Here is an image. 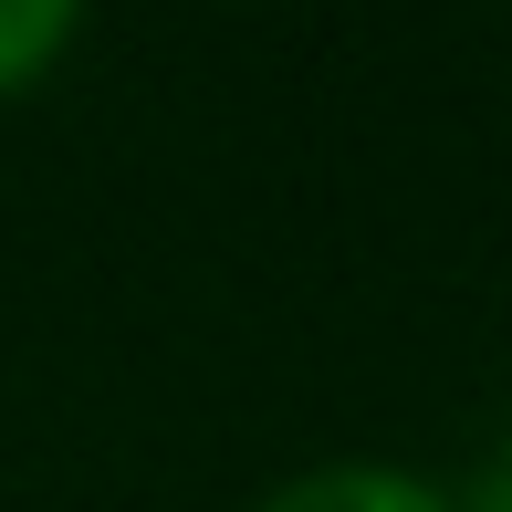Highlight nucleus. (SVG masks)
<instances>
[{
	"mask_svg": "<svg viewBox=\"0 0 512 512\" xmlns=\"http://www.w3.org/2000/svg\"><path fill=\"white\" fill-rule=\"evenodd\" d=\"M241 512H460V481L398 450H324V460L272 471Z\"/></svg>",
	"mask_w": 512,
	"mask_h": 512,
	"instance_id": "obj_1",
	"label": "nucleus"
},
{
	"mask_svg": "<svg viewBox=\"0 0 512 512\" xmlns=\"http://www.w3.org/2000/svg\"><path fill=\"white\" fill-rule=\"evenodd\" d=\"M84 21H95V0H0V105L42 95L74 63Z\"/></svg>",
	"mask_w": 512,
	"mask_h": 512,
	"instance_id": "obj_2",
	"label": "nucleus"
},
{
	"mask_svg": "<svg viewBox=\"0 0 512 512\" xmlns=\"http://www.w3.org/2000/svg\"><path fill=\"white\" fill-rule=\"evenodd\" d=\"M460 512H512V450L492 460V471H471V481H460Z\"/></svg>",
	"mask_w": 512,
	"mask_h": 512,
	"instance_id": "obj_3",
	"label": "nucleus"
}]
</instances>
